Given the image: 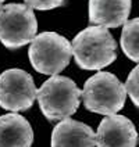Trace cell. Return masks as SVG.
I'll return each mask as SVG.
<instances>
[{
	"instance_id": "12",
	"label": "cell",
	"mask_w": 139,
	"mask_h": 147,
	"mask_svg": "<svg viewBox=\"0 0 139 147\" xmlns=\"http://www.w3.org/2000/svg\"><path fill=\"white\" fill-rule=\"evenodd\" d=\"M124 86L132 103L136 107H139V64L130 72Z\"/></svg>"
},
{
	"instance_id": "14",
	"label": "cell",
	"mask_w": 139,
	"mask_h": 147,
	"mask_svg": "<svg viewBox=\"0 0 139 147\" xmlns=\"http://www.w3.org/2000/svg\"><path fill=\"white\" fill-rule=\"evenodd\" d=\"M3 1H4V0H0V7L3 6Z\"/></svg>"
},
{
	"instance_id": "3",
	"label": "cell",
	"mask_w": 139,
	"mask_h": 147,
	"mask_svg": "<svg viewBox=\"0 0 139 147\" xmlns=\"http://www.w3.org/2000/svg\"><path fill=\"white\" fill-rule=\"evenodd\" d=\"M81 97L86 110L107 117L123 110L127 90L115 75L100 71L85 82Z\"/></svg>"
},
{
	"instance_id": "6",
	"label": "cell",
	"mask_w": 139,
	"mask_h": 147,
	"mask_svg": "<svg viewBox=\"0 0 139 147\" xmlns=\"http://www.w3.org/2000/svg\"><path fill=\"white\" fill-rule=\"evenodd\" d=\"M32 76L26 71L13 68L0 75V107L18 113L31 108L36 98Z\"/></svg>"
},
{
	"instance_id": "4",
	"label": "cell",
	"mask_w": 139,
	"mask_h": 147,
	"mask_svg": "<svg viewBox=\"0 0 139 147\" xmlns=\"http://www.w3.org/2000/svg\"><path fill=\"white\" fill-rule=\"evenodd\" d=\"M28 56L35 71L53 76L70 64L73 47L71 43L58 33L42 32L31 42Z\"/></svg>"
},
{
	"instance_id": "8",
	"label": "cell",
	"mask_w": 139,
	"mask_h": 147,
	"mask_svg": "<svg viewBox=\"0 0 139 147\" xmlns=\"http://www.w3.org/2000/svg\"><path fill=\"white\" fill-rule=\"evenodd\" d=\"M96 136L86 123L66 118L52 132V147H95Z\"/></svg>"
},
{
	"instance_id": "10",
	"label": "cell",
	"mask_w": 139,
	"mask_h": 147,
	"mask_svg": "<svg viewBox=\"0 0 139 147\" xmlns=\"http://www.w3.org/2000/svg\"><path fill=\"white\" fill-rule=\"evenodd\" d=\"M33 131L22 115L10 113L0 117V147H31Z\"/></svg>"
},
{
	"instance_id": "7",
	"label": "cell",
	"mask_w": 139,
	"mask_h": 147,
	"mask_svg": "<svg viewBox=\"0 0 139 147\" xmlns=\"http://www.w3.org/2000/svg\"><path fill=\"white\" fill-rule=\"evenodd\" d=\"M96 147H136L138 132L131 119L124 115H107L99 123Z\"/></svg>"
},
{
	"instance_id": "5",
	"label": "cell",
	"mask_w": 139,
	"mask_h": 147,
	"mask_svg": "<svg viewBox=\"0 0 139 147\" xmlns=\"http://www.w3.org/2000/svg\"><path fill=\"white\" fill-rule=\"evenodd\" d=\"M36 31L35 13L26 4L10 3L0 7V42L7 49L16 50L31 43Z\"/></svg>"
},
{
	"instance_id": "13",
	"label": "cell",
	"mask_w": 139,
	"mask_h": 147,
	"mask_svg": "<svg viewBox=\"0 0 139 147\" xmlns=\"http://www.w3.org/2000/svg\"><path fill=\"white\" fill-rule=\"evenodd\" d=\"M26 6L35 10H53L61 7L66 0H24Z\"/></svg>"
},
{
	"instance_id": "1",
	"label": "cell",
	"mask_w": 139,
	"mask_h": 147,
	"mask_svg": "<svg viewBox=\"0 0 139 147\" xmlns=\"http://www.w3.org/2000/svg\"><path fill=\"white\" fill-rule=\"evenodd\" d=\"M71 47L75 63L88 71H99L117 58V43L113 35L99 25L88 26L75 35Z\"/></svg>"
},
{
	"instance_id": "11",
	"label": "cell",
	"mask_w": 139,
	"mask_h": 147,
	"mask_svg": "<svg viewBox=\"0 0 139 147\" xmlns=\"http://www.w3.org/2000/svg\"><path fill=\"white\" fill-rule=\"evenodd\" d=\"M121 47L127 57L139 63V18L127 21L121 32Z\"/></svg>"
},
{
	"instance_id": "2",
	"label": "cell",
	"mask_w": 139,
	"mask_h": 147,
	"mask_svg": "<svg viewBox=\"0 0 139 147\" xmlns=\"http://www.w3.org/2000/svg\"><path fill=\"white\" fill-rule=\"evenodd\" d=\"M82 90L63 75H53L36 92L42 114L49 121H63L77 113Z\"/></svg>"
},
{
	"instance_id": "9",
	"label": "cell",
	"mask_w": 139,
	"mask_h": 147,
	"mask_svg": "<svg viewBox=\"0 0 139 147\" xmlns=\"http://www.w3.org/2000/svg\"><path fill=\"white\" fill-rule=\"evenodd\" d=\"M131 0H89L90 24L117 28L128 21Z\"/></svg>"
}]
</instances>
